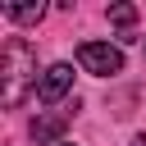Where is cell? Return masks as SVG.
<instances>
[{
  "label": "cell",
  "mask_w": 146,
  "mask_h": 146,
  "mask_svg": "<svg viewBox=\"0 0 146 146\" xmlns=\"http://www.w3.org/2000/svg\"><path fill=\"white\" fill-rule=\"evenodd\" d=\"M32 87H41L36 82V50L23 36H9L0 50V100H5V110H18Z\"/></svg>",
  "instance_id": "1"
},
{
  "label": "cell",
  "mask_w": 146,
  "mask_h": 146,
  "mask_svg": "<svg viewBox=\"0 0 146 146\" xmlns=\"http://www.w3.org/2000/svg\"><path fill=\"white\" fill-rule=\"evenodd\" d=\"M78 64H82L87 73H96V78L123 73V55H119V46H110V41H82V46H78Z\"/></svg>",
  "instance_id": "2"
},
{
  "label": "cell",
  "mask_w": 146,
  "mask_h": 146,
  "mask_svg": "<svg viewBox=\"0 0 146 146\" xmlns=\"http://www.w3.org/2000/svg\"><path fill=\"white\" fill-rule=\"evenodd\" d=\"M68 87H73V68H68V64H50V68L41 73L36 100H41V105H55V100H59V96H64Z\"/></svg>",
  "instance_id": "3"
},
{
  "label": "cell",
  "mask_w": 146,
  "mask_h": 146,
  "mask_svg": "<svg viewBox=\"0 0 146 146\" xmlns=\"http://www.w3.org/2000/svg\"><path fill=\"white\" fill-rule=\"evenodd\" d=\"M64 128H68V114H41V119H32V141L46 146V141H55Z\"/></svg>",
  "instance_id": "4"
},
{
  "label": "cell",
  "mask_w": 146,
  "mask_h": 146,
  "mask_svg": "<svg viewBox=\"0 0 146 146\" xmlns=\"http://www.w3.org/2000/svg\"><path fill=\"white\" fill-rule=\"evenodd\" d=\"M105 18L119 27V36H132V23H137V5H110Z\"/></svg>",
  "instance_id": "5"
},
{
  "label": "cell",
  "mask_w": 146,
  "mask_h": 146,
  "mask_svg": "<svg viewBox=\"0 0 146 146\" xmlns=\"http://www.w3.org/2000/svg\"><path fill=\"white\" fill-rule=\"evenodd\" d=\"M5 18H14V23H41L46 18V5L36 0V5H5Z\"/></svg>",
  "instance_id": "6"
},
{
  "label": "cell",
  "mask_w": 146,
  "mask_h": 146,
  "mask_svg": "<svg viewBox=\"0 0 146 146\" xmlns=\"http://www.w3.org/2000/svg\"><path fill=\"white\" fill-rule=\"evenodd\" d=\"M132 146H146V132H137V137H132Z\"/></svg>",
  "instance_id": "7"
},
{
  "label": "cell",
  "mask_w": 146,
  "mask_h": 146,
  "mask_svg": "<svg viewBox=\"0 0 146 146\" xmlns=\"http://www.w3.org/2000/svg\"><path fill=\"white\" fill-rule=\"evenodd\" d=\"M59 146H73V141H59Z\"/></svg>",
  "instance_id": "8"
}]
</instances>
